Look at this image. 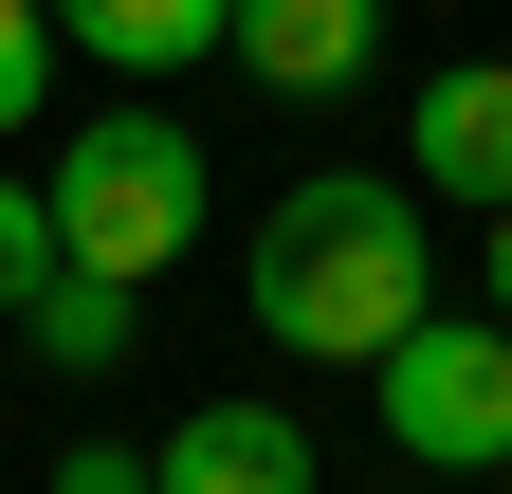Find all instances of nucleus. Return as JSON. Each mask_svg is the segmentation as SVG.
I'll return each instance as SVG.
<instances>
[{"mask_svg": "<svg viewBox=\"0 0 512 494\" xmlns=\"http://www.w3.org/2000/svg\"><path fill=\"white\" fill-rule=\"evenodd\" d=\"M439 312V257H421V183L384 165H311L275 220H256V330L293 366H384Z\"/></svg>", "mask_w": 512, "mask_h": 494, "instance_id": "obj_1", "label": "nucleus"}, {"mask_svg": "<svg viewBox=\"0 0 512 494\" xmlns=\"http://www.w3.org/2000/svg\"><path fill=\"white\" fill-rule=\"evenodd\" d=\"M37 202H55V257H74V275L147 293L165 257H202L220 165H202V129H183V110H92V129L37 165Z\"/></svg>", "mask_w": 512, "mask_h": 494, "instance_id": "obj_2", "label": "nucleus"}, {"mask_svg": "<svg viewBox=\"0 0 512 494\" xmlns=\"http://www.w3.org/2000/svg\"><path fill=\"white\" fill-rule=\"evenodd\" d=\"M366 385H384V440L403 458H439V476H494L512 458V330L494 312H421Z\"/></svg>", "mask_w": 512, "mask_h": 494, "instance_id": "obj_3", "label": "nucleus"}, {"mask_svg": "<svg viewBox=\"0 0 512 494\" xmlns=\"http://www.w3.org/2000/svg\"><path fill=\"white\" fill-rule=\"evenodd\" d=\"M403 183L421 202H512V55H458V74H421V110H403Z\"/></svg>", "mask_w": 512, "mask_h": 494, "instance_id": "obj_4", "label": "nucleus"}, {"mask_svg": "<svg viewBox=\"0 0 512 494\" xmlns=\"http://www.w3.org/2000/svg\"><path fill=\"white\" fill-rule=\"evenodd\" d=\"M238 74L256 92H293V110H330V92H366V55H384V0H238Z\"/></svg>", "mask_w": 512, "mask_h": 494, "instance_id": "obj_5", "label": "nucleus"}, {"mask_svg": "<svg viewBox=\"0 0 512 494\" xmlns=\"http://www.w3.org/2000/svg\"><path fill=\"white\" fill-rule=\"evenodd\" d=\"M165 494H311V421L293 403H202L183 440H147Z\"/></svg>", "mask_w": 512, "mask_h": 494, "instance_id": "obj_6", "label": "nucleus"}, {"mask_svg": "<svg viewBox=\"0 0 512 494\" xmlns=\"http://www.w3.org/2000/svg\"><path fill=\"white\" fill-rule=\"evenodd\" d=\"M55 37H74L92 74H202L238 37V0H55Z\"/></svg>", "mask_w": 512, "mask_h": 494, "instance_id": "obj_7", "label": "nucleus"}, {"mask_svg": "<svg viewBox=\"0 0 512 494\" xmlns=\"http://www.w3.org/2000/svg\"><path fill=\"white\" fill-rule=\"evenodd\" d=\"M19 330H37V366H74V385H92V366H128V330H147V293H110V275H55V293H37Z\"/></svg>", "mask_w": 512, "mask_h": 494, "instance_id": "obj_8", "label": "nucleus"}, {"mask_svg": "<svg viewBox=\"0 0 512 494\" xmlns=\"http://www.w3.org/2000/svg\"><path fill=\"white\" fill-rule=\"evenodd\" d=\"M55 275H74V257H55V202H37L19 165H0V330H19V312H37Z\"/></svg>", "mask_w": 512, "mask_h": 494, "instance_id": "obj_9", "label": "nucleus"}, {"mask_svg": "<svg viewBox=\"0 0 512 494\" xmlns=\"http://www.w3.org/2000/svg\"><path fill=\"white\" fill-rule=\"evenodd\" d=\"M55 55H74V37H55V0H0V147L55 110Z\"/></svg>", "mask_w": 512, "mask_h": 494, "instance_id": "obj_10", "label": "nucleus"}, {"mask_svg": "<svg viewBox=\"0 0 512 494\" xmlns=\"http://www.w3.org/2000/svg\"><path fill=\"white\" fill-rule=\"evenodd\" d=\"M55 494H165V476L128 458V440H74V458H55Z\"/></svg>", "mask_w": 512, "mask_h": 494, "instance_id": "obj_11", "label": "nucleus"}, {"mask_svg": "<svg viewBox=\"0 0 512 494\" xmlns=\"http://www.w3.org/2000/svg\"><path fill=\"white\" fill-rule=\"evenodd\" d=\"M494 330H512V202H494Z\"/></svg>", "mask_w": 512, "mask_h": 494, "instance_id": "obj_12", "label": "nucleus"}]
</instances>
